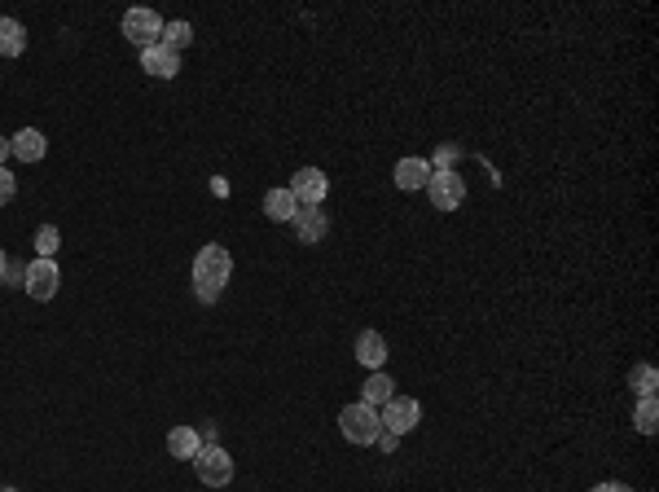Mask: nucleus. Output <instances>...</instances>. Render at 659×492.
<instances>
[{
	"mask_svg": "<svg viewBox=\"0 0 659 492\" xmlns=\"http://www.w3.org/2000/svg\"><path fill=\"white\" fill-rule=\"evenodd\" d=\"M14 194H18V180L9 176V168H0V207L14 202Z\"/></svg>",
	"mask_w": 659,
	"mask_h": 492,
	"instance_id": "5701e85b",
	"label": "nucleus"
},
{
	"mask_svg": "<svg viewBox=\"0 0 659 492\" xmlns=\"http://www.w3.org/2000/svg\"><path fill=\"white\" fill-rule=\"evenodd\" d=\"M290 224H295V238H299L304 246H317L330 233V220H326L321 207H299V216H295Z\"/></svg>",
	"mask_w": 659,
	"mask_h": 492,
	"instance_id": "1a4fd4ad",
	"label": "nucleus"
},
{
	"mask_svg": "<svg viewBox=\"0 0 659 492\" xmlns=\"http://www.w3.org/2000/svg\"><path fill=\"white\" fill-rule=\"evenodd\" d=\"M634 426H637V436H655V426H659V400L655 395H637Z\"/></svg>",
	"mask_w": 659,
	"mask_h": 492,
	"instance_id": "a211bd4d",
	"label": "nucleus"
},
{
	"mask_svg": "<svg viewBox=\"0 0 659 492\" xmlns=\"http://www.w3.org/2000/svg\"><path fill=\"white\" fill-rule=\"evenodd\" d=\"M379 418H382V431H391V436H409V431L422 422V405H418L413 395H391V400L379 409Z\"/></svg>",
	"mask_w": 659,
	"mask_h": 492,
	"instance_id": "20e7f679",
	"label": "nucleus"
},
{
	"mask_svg": "<svg viewBox=\"0 0 659 492\" xmlns=\"http://www.w3.org/2000/svg\"><path fill=\"white\" fill-rule=\"evenodd\" d=\"M356 361L365 369L387 365V339H382L379 330H360V334H356Z\"/></svg>",
	"mask_w": 659,
	"mask_h": 492,
	"instance_id": "ddd939ff",
	"label": "nucleus"
},
{
	"mask_svg": "<svg viewBox=\"0 0 659 492\" xmlns=\"http://www.w3.org/2000/svg\"><path fill=\"white\" fill-rule=\"evenodd\" d=\"M194 470H198V479H203L207 488H225L228 479H233V457L220 444H203L198 457H194Z\"/></svg>",
	"mask_w": 659,
	"mask_h": 492,
	"instance_id": "7ed1b4c3",
	"label": "nucleus"
},
{
	"mask_svg": "<svg viewBox=\"0 0 659 492\" xmlns=\"http://www.w3.org/2000/svg\"><path fill=\"white\" fill-rule=\"evenodd\" d=\"M23 286L31 299H40V303H49L57 295V286H62V269L53 264V260H31L23 272Z\"/></svg>",
	"mask_w": 659,
	"mask_h": 492,
	"instance_id": "423d86ee",
	"label": "nucleus"
},
{
	"mask_svg": "<svg viewBox=\"0 0 659 492\" xmlns=\"http://www.w3.org/2000/svg\"><path fill=\"white\" fill-rule=\"evenodd\" d=\"M14 149H9V137H0V168H5V159H9Z\"/></svg>",
	"mask_w": 659,
	"mask_h": 492,
	"instance_id": "a878e982",
	"label": "nucleus"
},
{
	"mask_svg": "<svg viewBox=\"0 0 659 492\" xmlns=\"http://www.w3.org/2000/svg\"><path fill=\"white\" fill-rule=\"evenodd\" d=\"M427 198H431L435 211H457V207L466 202V180L457 176V168H449V172H431V180H427Z\"/></svg>",
	"mask_w": 659,
	"mask_h": 492,
	"instance_id": "39448f33",
	"label": "nucleus"
},
{
	"mask_svg": "<svg viewBox=\"0 0 659 492\" xmlns=\"http://www.w3.org/2000/svg\"><path fill=\"white\" fill-rule=\"evenodd\" d=\"M62 251V233H57V224H40L35 229V260H53Z\"/></svg>",
	"mask_w": 659,
	"mask_h": 492,
	"instance_id": "412c9836",
	"label": "nucleus"
},
{
	"mask_svg": "<svg viewBox=\"0 0 659 492\" xmlns=\"http://www.w3.org/2000/svg\"><path fill=\"white\" fill-rule=\"evenodd\" d=\"M457 159H461V149H457V146H440V149H435V159H427V163H431V172H449Z\"/></svg>",
	"mask_w": 659,
	"mask_h": 492,
	"instance_id": "4be33fe9",
	"label": "nucleus"
},
{
	"mask_svg": "<svg viewBox=\"0 0 659 492\" xmlns=\"http://www.w3.org/2000/svg\"><path fill=\"white\" fill-rule=\"evenodd\" d=\"M382 448V453H396V444H400V436H391V431H382L379 440H374Z\"/></svg>",
	"mask_w": 659,
	"mask_h": 492,
	"instance_id": "b1692460",
	"label": "nucleus"
},
{
	"mask_svg": "<svg viewBox=\"0 0 659 492\" xmlns=\"http://www.w3.org/2000/svg\"><path fill=\"white\" fill-rule=\"evenodd\" d=\"M26 53V26L18 18H0V57H23Z\"/></svg>",
	"mask_w": 659,
	"mask_h": 492,
	"instance_id": "f3484780",
	"label": "nucleus"
},
{
	"mask_svg": "<svg viewBox=\"0 0 659 492\" xmlns=\"http://www.w3.org/2000/svg\"><path fill=\"white\" fill-rule=\"evenodd\" d=\"M629 387H634V395H655V387H659V369L655 365H634L629 369Z\"/></svg>",
	"mask_w": 659,
	"mask_h": 492,
	"instance_id": "aec40b11",
	"label": "nucleus"
},
{
	"mask_svg": "<svg viewBox=\"0 0 659 492\" xmlns=\"http://www.w3.org/2000/svg\"><path fill=\"white\" fill-rule=\"evenodd\" d=\"M290 194H295V202L299 207H321L330 194V176L321 172V168H299V172L290 176V185H286Z\"/></svg>",
	"mask_w": 659,
	"mask_h": 492,
	"instance_id": "0eeeda50",
	"label": "nucleus"
},
{
	"mask_svg": "<svg viewBox=\"0 0 659 492\" xmlns=\"http://www.w3.org/2000/svg\"><path fill=\"white\" fill-rule=\"evenodd\" d=\"M228 272H233V255H228L225 246L207 242L203 251L194 255V291H198V299L216 303L220 291L228 286Z\"/></svg>",
	"mask_w": 659,
	"mask_h": 492,
	"instance_id": "f257e3e1",
	"label": "nucleus"
},
{
	"mask_svg": "<svg viewBox=\"0 0 659 492\" xmlns=\"http://www.w3.org/2000/svg\"><path fill=\"white\" fill-rule=\"evenodd\" d=\"M0 492H18V488H9V484H5V488H0Z\"/></svg>",
	"mask_w": 659,
	"mask_h": 492,
	"instance_id": "cd10ccee",
	"label": "nucleus"
},
{
	"mask_svg": "<svg viewBox=\"0 0 659 492\" xmlns=\"http://www.w3.org/2000/svg\"><path fill=\"white\" fill-rule=\"evenodd\" d=\"M9 149H14V159H18V163H40V159H45V149H49V141H45V132H40V128H23L18 137H9Z\"/></svg>",
	"mask_w": 659,
	"mask_h": 492,
	"instance_id": "9b49d317",
	"label": "nucleus"
},
{
	"mask_svg": "<svg viewBox=\"0 0 659 492\" xmlns=\"http://www.w3.org/2000/svg\"><path fill=\"white\" fill-rule=\"evenodd\" d=\"M5 269H9V260H5V251H0V282H5Z\"/></svg>",
	"mask_w": 659,
	"mask_h": 492,
	"instance_id": "bb28decb",
	"label": "nucleus"
},
{
	"mask_svg": "<svg viewBox=\"0 0 659 492\" xmlns=\"http://www.w3.org/2000/svg\"><path fill=\"white\" fill-rule=\"evenodd\" d=\"M141 71H150L154 79H177L180 53L163 49V45H154V49H141Z\"/></svg>",
	"mask_w": 659,
	"mask_h": 492,
	"instance_id": "f8f14e48",
	"label": "nucleus"
},
{
	"mask_svg": "<svg viewBox=\"0 0 659 492\" xmlns=\"http://www.w3.org/2000/svg\"><path fill=\"white\" fill-rule=\"evenodd\" d=\"M593 492H634V488H629V484H615V479H607V484H598Z\"/></svg>",
	"mask_w": 659,
	"mask_h": 492,
	"instance_id": "393cba45",
	"label": "nucleus"
},
{
	"mask_svg": "<svg viewBox=\"0 0 659 492\" xmlns=\"http://www.w3.org/2000/svg\"><path fill=\"white\" fill-rule=\"evenodd\" d=\"M391 395H396V383H391L382 369H374V374L365 378V387H360V405H370V409H382Z\"/></svg>",
	"mask_w": 659,
	"mask_h": 492,
	"instance_id": "dca6fc26",
	"label": "nucleus"
},
{
	"mask_svg": "<svg viewBox=\"0 0 659 492\" xmlns=\"http://www.w3.org/2000/svg\"><path fill=\"white\" fill-rule=\"evenodd\" d=\"M124 36L132 45H141V49H154L158 40H163V18L154 14V9H127L124 14Z\"/></svg>",
	"mask_w": 659,
	"mask_h": 492,
	"instance_id": "6e6552de",
	"label": "nucleus"
},
{
	"mask_svg": "<svg viewBox=\"0 0 659 492\" xmlns=\"http://www.w3.org/2000/svg\"><path fill=\"white\" fill-rule=\"evenodd\" d=\"M264 216H269V220H295V216H299V202H295V194H290V190H269V194H264Z\"/></svg>",
	"mask_w": 659,
	"mask_h": 492,
	"instance_id": "2eb2a0df",
	"label": "nucleus"
},
{
	"mask_svg": "<svg viewBox=\"0 0 659 492\" xmlns=\"http://www.w3.org/2000/svg\"><path fill=\"white\" fill-rule=\"evenodd\" d=\"M198 448H203V436H198L194 426H177V431L167 436V453H172L177 462H194Z\"/></svg>",
	"mask_w": 659,
	"mask_h": 492,
	"instance_id": "4468645a",
	"label": "nucleus"
},
{
	"mask_svg": "<svg viewBox=\"0 0 659 492\" xmlns=\"http://www.w3.org/2000/svg\"><path fill=\"white\" fill-rule=\"evenodd\" d=\"M339 431L348 436L352 444H374L382 436V418H379V409H370V405H348V409H339Z\"/></svg>",
	"mask_w": 659,
	"mask_h": 492,
	"instance_id": "f03ea898",
	"label": "nucleus"
},
{
	"mask_svg": "<svg viewBox=\"0 0 659 492\" xmlns=\"http://www.w3.org/2000/svg\"><path fill=\"white\" fill-rule=\"evenodd\" d=\"M427 180H431V163H427V159L409 154V159L396 163V190L413 194V190H427Z\"/></svg>",
	"mask_w": 659,
	"mask_h": 492,
	"instance_id": "9d476101",
	"label": "nucleus"
},
{
	"mask_svg": "<svg viewBox=\"0 0 659 492\" xmlns=\"http://www.w3.org/2000/svg\"><path fill=\"white\" fill-rule=\"evenodd\" d=\"M189 40H194V26L185 23V18H177V23H163V40H158L163 49L180 53V49H185V45H189Z\"/></svg>",
	"mask_w": 659,
	"mask_h": 492,
	"instance_id": "6ab92c4d",
	"label": "nucleus"
}]
</instances>
